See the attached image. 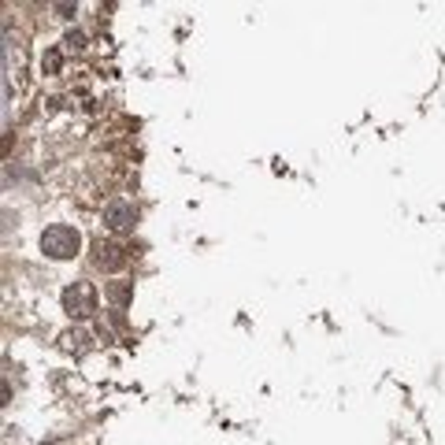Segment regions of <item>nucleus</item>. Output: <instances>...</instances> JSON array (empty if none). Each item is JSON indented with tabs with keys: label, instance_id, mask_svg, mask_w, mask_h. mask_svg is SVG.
<instances>
[{
	"label": "nucleus",
	"instance_id": "obj_1",
	"mask_svg": "<svg viewBox=\"0 0 445 445\" xmlns=\"http://www.w3.org/2000/svg\"><path fill=\"white\" fill-rule=\"evenodd\" d=\"M41 252L49 260H75L82 252V234L75 227H67V222H52L41 234Z\"/></svg>",
	"mask_w": 445,
	"mask_h": 445
},
{
	"label": "nucleus",
	"instance_id": "obj_2",
	"mask_svg": "<svg viewBox=\"0 0 445 445\" xmlns=\"http://www.w3.org/2000/svg\"><path fill=\"white\" fill-rule=\"evenodd\" d=\"M97 286L93 282H71L63 289V312L71 315V319H89V315H97Z\"/></svg>",
	"mask_w": 445,
	"mask_h": 445
},
{
	"label": "nucleus",
	"instance_id": "obj_3",
	"mask_svg": "<svg viewBox=\"0 0 445 445\" xmlns=\"http://www.w3.org/2000/svg\"><path fill=\"white\" fill-rule=\"evenodd\" d=\"M89 260H93V267H97V271H108V275H115L119 267H126V260H130V252H126L119 241L97 238V241H93V249H89Z\"/></svg>",
	"mask_w": 445,
	"mask_h": 445
},
{
	"label": "nucleus",
	"instance_id": "obj_4",
	"mask_svg": "<svg viewBox=\"0 0 445 445\" xmlns=\"http://www.w3.org/2000/svg\"><path fill=\"white\" fill-rule=\"evenodd\" d=\"M104 222H108V230H115V234H130L137 227V208L130 201H123V197H115V201L104 204Z\"/></svg>",
	"mask_w": 445,
	"mask_h": 445
},
{
	"label": "nucleus",
	"instance_id": "obj_5",
	"mask_svg": "<svg viewBox=\"0 0 445 445\" xmlns=\"http://www.w3.org/2000/svg\"><path fill=\"white\" fill-rule=\"evenodd\" d=\"M104 294H108V301L115 304V308H126V304L134 301V282H126V278H115V282L104 286Z\"/></svg>",
	"mask_w": 445,
	"mask_h": 445
},
{
	"label": "nucleus",
	"instance_id": "obj_6",
	"mask_svg": "<svg viewBox=\"0 0 445 445\" xmlns=\"http://www.w3.org/2000/svg\"><path fill=\"white\" fill-rule=\"evenodd\" d=\"M60 349H63V353H71V356H82L89 349V334L86 331H63L60 334Z\"/></svg>",
	"mask_w": 445,
	"mask_h": 445
},
{
	"label": "nucleus",
	"instance_id": "obj_7",
	"mask_svg": "<svg viewBox=\"0 0 445 445\" xmlns=\"http://www.w3.org/2000/svg\"><path fill=\"white\" fill-rule=\"evenodd\" d=\"M60 63H63L60 49H45V56H41V71L45 75H60Z\"/></svg>",
	"mask_w": 445,
	"mask_h": 445
},
{
	"label": "nucleus",
	"instance_id": "obj_8",
	"mask_svg": "<svg viewBox=\"0 0 445 445\" xmlns=\"http://www.w3.org/2000/svg\"><path fill=\"white\" fill-rule=\"evenodd\" d=\"M63 45H67V49H75V52H82V49H86V33H82V30H67Z\"/></svg>",
	"mask_w": 445,
	"mask_h": 445
},
{
	"label": "nucleus",
	"instance_id": "obj_9",
	"mask_svg": "<svg viewBox=\"0 0 445 445\" xmlns=\"http://www.w3.org/2000/svg\"><path fill=\"white\" fill-rule=\"evenodd\" d=\"M56 11H60L63 19H71V15H75V4H56Z\"/></svg>",
	"mask_w": 445,
	"mask_h": 445
}]
</instances>
